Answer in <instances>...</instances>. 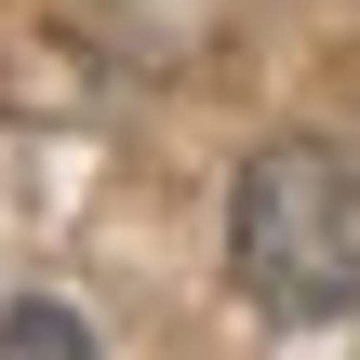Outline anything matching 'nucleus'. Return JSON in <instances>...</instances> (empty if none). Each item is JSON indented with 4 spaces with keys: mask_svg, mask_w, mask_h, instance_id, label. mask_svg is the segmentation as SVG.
Instances as JSON below:
<instances>
[{
    "mask_svg": "<svg viewBox=\"0 0 360 360\" xmlns=\"http://www.w3.org/2000/svg\"><path fill=\"white\" fill-rule=\"evenodd\" d=\"M227 281L267 321H347L360 307V160L321 134H281L227 187Z\"/></svg>",
    "mask_w": 360,
    "mask_h": 360,
    "instance_id": "obj_1",
    "label": "nucleus"
},
{
    "mask_svg": "<svg viewBox=\"0 0 360 360\" xmlns=\"http://www.w3.org/2000/svg\"><path fill=\"white\" fill-rule=\"evenodd\" d=\"M0 360H94V334H80V321H67L53 294H27V307L0 321Z\"/></svg>",
    "mask_w": 360,
    "mask_h": 360,
    "instance_id": "obj_2",
    "label": "nucleus"
}]
</instances>
